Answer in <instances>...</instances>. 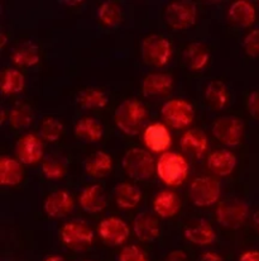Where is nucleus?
Returning <instances> with one entry per match:
<instances>
[{"label": "nucleus", "mask_w": 259, "mask_h": 261, "mask_svg": "<svg viewBox=\"0 0 259 261\" xmlns=\"http://www.w3.org/2000/svg\"><path fill=\"white\" fill-rule=\"evenodd\" d=\"M144 143L153 152H165L172 143L170 130L162 123H152L144 130Z\"/></svg>", "instance_id": "obj_15"}, {"label": "nucleus", "mask_w": 259, "mask_h": 261, "mask_svg": "<svg viewBox=\"0 0 259 261\" xmlns=\"http://www.w3.org/2000/svg\"><path fill=\"white\" fill-rule=\"evenodd\" d=\"M220 184L210 176L196 177L190 185V199L198 207H210L219 200Z\"/></svg>", "instance_id": "obj_6"}, {"label": "nucleus", "mask_w": 259, "mask_h": 261, "mask_svg": "<svg viewBox=\"0 0 259 261\" xmlns=\"http://www.w3.org/2000/svg\"><path fill=\"white\" fill-rule=\"evenodd\" d=\"M249 208L239 199H229L220 203L216 210V219L222 227L228 229H238L247 221Z\"/></svg>", "instance_id": "obj_5"}, {"label": "nucleus", "mask_w": 259, "mask_h": 261, "mask_svg": "<svg viewBox=\"0 0 259 261\" xmlns=\"http://www.w3.org/2000/svg\"><path fill=\"white\" fill-rule=\"evenodd\" d=\"M155 168L159 179L171 187L182 184L188 174V163L177 152L162 153Z\"/></svg>", "instance_id": "obj_2"}, {"label": "nucleus", "mask_w": 259, "mask_h": 261, "mask_svg": "<svg viewBox=\"0 0 259 261\" xmlns=\"http://www.w3.org/2000/svg\"><path fill=\"white\" fill-rule=\"evenodd\" d=\"M43 261H64L63 257L58 256V255H50V256L46 257Z\"/></svg>", "instance_id": "obj_42"}, {"label": "nucleus", "mask_w": 259, "mask_h": 261, "mask_svg": "<svg viewBox=\"0 0 259 261\" xmlns=\"http://www.w3.org/2000/svg\"><path fill=\"white\" fill-rule=\"evenodd\" d=\"M237 158L228 150H219L212 152L207 159V168L216 176H228L234 171Z\"/></svg>", "instance_id": "obj_17"}, {"label": "nucleus", "mask_w": 259, "mask_h": 261, "mask_svg": "<svg viewBox=\"0 0 259 261\" xmlns=\"http://www.w3.org/2000/svg\"><path fill=\"white\" fill-rule=\"evenodd\" d=\"M99 234L106 244L119 246L124 244L129 236V227L118 217H108L103 219L98 227Z\"/></svg>", "instance_id": "obj_11"}, {"label": "nucleus", "mask_w": 259, "mask_h": 261, "mask_svg": "<svg viewBox=\"0 0 259 261\" xmlns=\"http://www.w3.org/2000/svg\"><path fill=\"white\" fill-rule=\"evenodd\" d=\"M253 221H254L255 226H257V228L259 229V211L254 213V216H253Z\"/></svg>", "instance_id": "obj_43"}, {"label": "nucleus", "mask_w": 259, "mask_h": 261, "mask_svg": "<svg viewBox=\"0 0 259 261\" xmlns=\"http://www.w3.org/2000/svg\"><path fill=\"white\" fill-rule=\"evenodd\" d=\"M75 202L64 190L51 193L45 200V212L51 218H63L74 211Z\"/></svg>", "instance_id": "obj_13"}, {"label": "nucleus", "mask_w": 259, "mask_h": 261, "mask_svg": "<svg viewBox=\"0 0 259 261\" xmlns=\"http://www.w3.org/2000/svg\"><path fill=\"white\" fill-rule=\"evenodd\" d=\"M3 94H17L24 88V76L22 72L14 69H8L3 72L2 76Z\"/></svg>", "instance_id": "obj_32"}, {"label": "nucleus", "mask_w": 259, "mask_h": 261, "mask_svg": "<svg viewBox=\"0 0 259 261\" xmlns=\"http://www.w3.org/2000/svg\"><path fill=\"white\" fill-rule=\"evenodd\" d=\"M146 118V108L136 99L124 100L114 114V121L118 128L128 136L138 135Z\"/></svg>", "instance_id": "obj_1"}, {"label": "nucleus", "mask_w": 259, "mask_h": 261, "mask_svg": "<svg viewBox=\"0 0 259 261\" xmlns=\"http://www.w3.org/2000/svg\"><path fill=\"white\" fill-rule=\"evenodd\" d=\"M133 229L138 240L143 242L153 241L159 236V223L149 213H139L134 219Z\"/></svg>", "instance_id": "obj_19"}, {"label": "nucleus", "mask_w": 259, "mask_h": 261, "mask_svg": "<svg viewBox=\"0 0 259 261\" xmlns=\"http://www.w3.org/2000/svg\"><path fill=\"white\" fill-rule=\"evenodd\" d=\"M62 130H63V126H62L61 122L50 117V118H46L43 121L40 129V136L48 142H54L61 137Z\"/></svg>", "instance_id": "obj_34"}, {"label": "nucleus", "mask_w": 259, "mask_h": 261, "mask_svg": "<svg viewBox=\"0 0 259 261\" xmlns=\"http://www.w3.org/2000/svg\"><path fill=\"white\" fill-rule=\"evenodd\" d=\"M163 118L176 129H182L190 126L195 118L193 107L188 101L181 99H172L165 103L160 109Z\"/></svg>", "instance_id": "obj_8"}, {"label": "nucleus", "mask_w": 259, "mask_h": 261, "mask_svg": "<svg viewBox=\"0 0 259 261\" xmlns=\"http://www.w3.org/2000/svg\"><path fill=\"white\" fill-rule=\"evenodd\" d=\"M63 244L74 251H84L94 242V232L81 222H69L61 228Z\"/></svg>", "instance_id": "obj_7"}, {"label": "nucleus", "mask_w": 259, "mask_h": 261, "mask_svg": "<svg viewBox=\"0 0 259 261\" xmlns=\"http://www.w3.org/2000/svg\"><path fill=\"white\" fill-rule=\"evenodd\" d=\"M123 169L132 179L148 180L153 176L154 160L146 150L132 148L124 155Z\"/></svg>", "instance_id": "obj_3"}, {"label": "nucleus", "mask_w": 259, "mask_h": 261, "mask_svg": "<svg viewBox=\"0 0 259 261\" xmlns=\"http://www.w3.org/2000/svg\"><path fill=\"white\" fill-rule=\"evenodd\" d=\"M185 237L190 242L200 246H206V245L212 244L216 239L214 228L207 223L206 221H201L193 226L187 227L185 229Z\"/></svg>", "instance_id": "obj_26"}, {"label": "nucleus", "mask_w": 259, "mask_h": 261, "mask_svg": "<svg viewBox=\"0 0 259 261\" xmlns=\"http://www.w3.org/2000/svg\"><path fill=\"white\" fill-rule=\"evenodd\" d=\"M141 55L143 61L148 66L160 69L170 61L171 55H172V47H171L170 41L166 40L165 37L152 35L144 38V41L142 42Z\"/></svg>", "instance_id": "obj_4"}, {"label": "nucleus", "mask_w": 259, "mask_h": 261, "mask_svg": "<svg viewBox=\"0 0 259 261\" xmlns=\"http://www.w3.org/2000/svg\"><path fill=\"white\" fill-rule=\"evenodd\" d=\"M212 135L225 146H238L244 135V123L235 117H221L212 124Z\"/></svg>", "instance_id": "obj_10"}, {"label": "nucleus", "mask_w": 259, "mask_h": 261, "mask_svg": "<svg viewBox=\"0 0 259 261\" xmlns=\"http://www.w3.org/2000/svg\"><path fill=\"white\" fill-rule=\"evenodd\" d=\"M229 18L238 27L248 28L257 19L255 8L245 0H238L233 3L229 9Z\"/></svg>", "instance_id": "obj_21"}, {"label": "nucleus", "mask_w": 259, "mask_h": 261, "mask_svg": "<svg viewBox=\"0 0 259 261\" xmlns=\"http://www.w3.org/2000/svg\"><path fill=\"white\" fill-rule=\"evenodd\" d=\"M114 199L120 210H133L141 202L142 192L136 185L129 184V182H120L114 188Z\"/></svg>", "instance_id": "obj_18"}, {"label": "nucleus", "mask_w": 259, "mask_h": 261, "mask_svg": "<svg viewBox=\"0 0 259 261\" xmlns=\"http://www.w3.org/2000/svg\"><path fill=\"white\" fill-rule=\"evenodd\" d=\"M248 111L253 118L259 121V91H253L248 98Z\"/></svg>", "instance_id": "obj_38"}, {"label": "nucleus", "mask_w": 259, "mask_h": 261, "mask_svg": "<svg viewBox=\"0 0 259 261\" xmlns=\"http://www.w3.org/2000/svg\"><path fill=\"white\" fill-rule=\"evenodd\" d=\"M119 261H147V256L143 250L136 245L124 247L119 254Z\"/></svg>", "instance_id": "obj_36"}, {"label": "nucleus", "mask_w": 259, "mask_h": 261, "mask_svg": "<svg viewBox=\"0 0 259 261\" xmlns=\"http://www.w3.org/2000/svg\"><path fill=\"white\" fill-rule=\"evenodd\" d=\"M239 261H259V251H247L242 254Z\"/></svg>", "instance_id": "obj_41"}, {"label": "nucleus", "mask_w": 259, "mask_h": 261, "mask_svg": "<svg viewBox=\"0 0 259 261\" xmlns=\"http://www.w3.org/2000/svg\"><path fill=\"white\" fill-rule=\"evenodd\" d=\"M42 171L50 180H59L66 174V166L61 160L56 158H48L43 161Z\"/></svg>", "instance_id": "obj_35"}, {"label": "nucleus", "mask_w": 259, "mask_h": 261, "mask_svg": "<svg viewBox=\"0 0 259 261\" xmlns=\"http://www.w3.org/2000/svg\"><path fill=\"white\" fill-rule=\"evenodd\" d=\"M210 55L205 44L200 42H193L187 46L183 52V62L186 66L193 71L203 70L209 62Z\"/></svg>", "instance_id": "obj_23"}, {"label": "nucleus", "mask_w": 259, "mask_h": 261, "mask_svg": "<svg viewBox=\"0 0 259 261\" xmlns=\"http://www.w3.org/2000/svg\"><path fill=\"white\" fill-rule=\"evenodd\" d=\"M198 10L193 3L176 2L168 4L165 12V19L173 30H186L195 24Z\"/></svg>", "instance_id": "obj_9"}, {"label": "nucleus", "mask_w": 259, "mask_h": 261, "mask_svg": "<svg viewBox=\"0 0 259 261\" xmlns=\"http://www.w3.org/2000/svg\"><path fill=\"white\" fill-rule=\"evenodd\" d=\"M205 99L207 104L215 111H221L222 108H225L228 99H229V94H228V89L224 83H209L205 90Z\"/></svg>", "instance_id": "obj_28"}, {"label": "nucleus", "mask_w": 259, "mask_h": 261, "mask_svg": "<svg viewBox=\"0 0 259 261\" xmlns=\"http://www.w3.org/2000/svg\"><path fill=\"white\" fill-rule=\"evenodd\" d=\"M80 205L82 210L87 213H99L105 210L108 204V198H106L105 190L102 185H89L81 192L79 197Z\"/></svg>", "instance_id": "obj_16"}, {"label": "nucleus", "mask_w": 259, "mask_h": 261, "mask_svg": "<svg viewBox=\"0 0 259 261\" xmlns=\"http://www.w3.org/2000/svg\"><path fill=\"white\" fill-rule=\"evenodd\" d=\"M199 261H225V260L222 259L219 254H216V252L206 251L201 255Z\"/></svg>", "instance_id": "obj_40"}, {"label": "nucleus", "mask_w": 259, "mask_h": 261, "mask_svg": "<svg viewBox=\"0 0 259 261\" xmlns=\"http://www.w3.org/2000/svg\"><path fill=\"white\" fill-rule=\"evenodd\" d=\"M155 213L162 218H171L178 213L181 208V200L176 193L163 190L158 193L153 200Z\"/></svg>", "instance_id": "obj_22"}, {"label": "nucleus", "mask_w": 259, "mask_h": 261, "mask_svg": "<svg viewBox=\"0 0 259 261\" xmlns=\"http://www.w3.org/2000/svg\"><path fill=\"white\" fill-rule=\"evenodd\" d=\"M13 61L22 67L35 66L40 62V52L33 43H24L14 51Z\"/></svg>", "instance_id": "obj_30"}, {"label": "nucleus", "mask_w": 259, "mask_h": 261, "mask_svg": "<svg viewBox=\"0 0 259 261\" xmlns=\"http://www.w3.org/2000/svg\"><path fill=\"white\" fill-rule=\"evenodd\" d=\"M207 146H209V142H207L206 135L200 129L187 130L181 138V147L183 152L196 159L203 158L207 150Z\"/></svg>", "instance_id": "obj_20"}, {"label": "nucleus", "mask_w": 259, "mask_h": 261, "mask_svg": "<svg viewBox=\"0 0 259 261\" xmlns=\"http://www.w3.org/2000/svg\"><path fill=\"white\" fill-rule=\"evenodd\" d=\"M33 121V111L27 104H17L9 113V122L14 128H25Z\"/></svg>", "instance_id": "obj_33"}, {"label": "nucleus", "mask_w": 259, "mask_h": 261, "mask_svg": "<svg viewBox=\"0 0 259 261\" xmlns=\"http://www.w3.org/2000/svg\"><path fill=\"white\" fill-rule=\"evenodd\" d=\"M173 88V79L166 72H153L144 77L142 91L147 98L166 96Z\"/></svg>", "instance_id": "obj_14"}, {"label": "nucleus", "mask_w": 259, "mask_h": 261, "mask_svg": "<svg viewBox=\"0 0 259 261\" xmlns=\"http://www.w3.org/2000/svg\"><path fill=\"white\" fill-rule=\"evenodd\" d=\"M113 169V160L103 151H98L85 161V171L95 179H103Z\"/></svg>", "instance_id": "obj_24"}, {"label": "nucleus", "mask_w": 259, "mask_h": 261, "mask_svg": "<svg viewBox=\"0 0 259 261\" xmlns=\"http://www.w3.org/2000/svg\"><path fill=\"white\" fill-rule=\"evenodd\" d=\"M165 261H188V257L186 252L181 251V250H175L167 255Z\"/></svg>", "instance_id": "obj_39"}, {"label": "nucleus", "mask_w": 259, "mask_h": 261, "mask_svg": "<svg viewBox=\"0 0 259 261\" xmlns=\"http://www.w3.org/2000/svg\"><path fill=\"white\" fill-rule=\"evenodd\" d=\"M245 52L249 57H259V30H254L244 38Z\"/></svg>", "instance_id": "obj_37"}, {"label": "nucleus", "mask_w": 259, "mask_h": 261, "mask_svg": "<svg viewBox=\"0 0 259 261\" xmlns=\"http://www.w3.org/2000/svg\"><path fill=\"white\" fill-rule=\"evenodd\" d=\"M77 103L85 109L105 108L108 104V96L104 91L96 89H86L77 94Z\"/></svg>", "instance_id": "obj_29"}, {"label": "nucleus", "mask_w": 259, "mask_h": 261, "mask_svg": "<svg viewBox=\"0 0 259 261\" xmlns=\"http://www.w3.org/2000/svg\"><path fill=\"white\" fill-rule=\"evenodd\" d=\"M43 152L45 147L42 140L33 133L23 136L17 142V156L23 164H37L43 158Z\"/></svg>", "instance_id": "obj_12"}, {"label": "nucleus", "mask_w": 259, "mask_h": 261, "mask_svg": "<svg viewBox=\"0 0 259 261\" xmlns=\"http://www.w3.org/2000/svg\"><path fill=\"white\" fill-rule=\"evenodd\" d=\"M75 135L87 142H98L103 138L104 128L100 122L94 118H82L75 126Z\"/></svg>", "instance_id": "obj_27"}, {"label": "nucleus", "mask_w": 259, "mask_h": 261, "mask_svg": "<svg viewBox=\"0 0 259 261\" xmlns=\"http://www.w3.org/2000/svg\"><path fill=\"white\" fill-rule=\"evenodd\" d=\"M98 15L106 27H116L118 24H120L121 19H123L121 8L119 7L118 3L114 2H106L100 5Z\"/></svg>", "instance_id": "obj_31"}, {"label": "nucleus", "mask_w": 259, "mask_h": 261, "mask_svg": "<svg viewBox=\"0 0 259 261\" xmlns=\"http://www.w3.org/2000/svg\"><path fill=\"white\" fill-rule=\"evenodd\" d=\"M23 169L14 159L3 156L0 159V184L5 187H13L22 181Z\"/></svg>", "instance_id": "obj_25"}, {"label": "nucleus", "mask_w": 259, "mask_h": 261, "mask_svg": "<svg viewBox=\"0 0 259 261\" xmlns=\"http://www.w3.org/2000/svg\"><path fill=\"white\" fill-rule=\"evenodd\" d=\"M0 37H2V42H0V47H2V48H4L5 43H7V36H5L4 33H2V35H0Z\"/></svg>", "instance_id": "obj_44"}]
</instances>
